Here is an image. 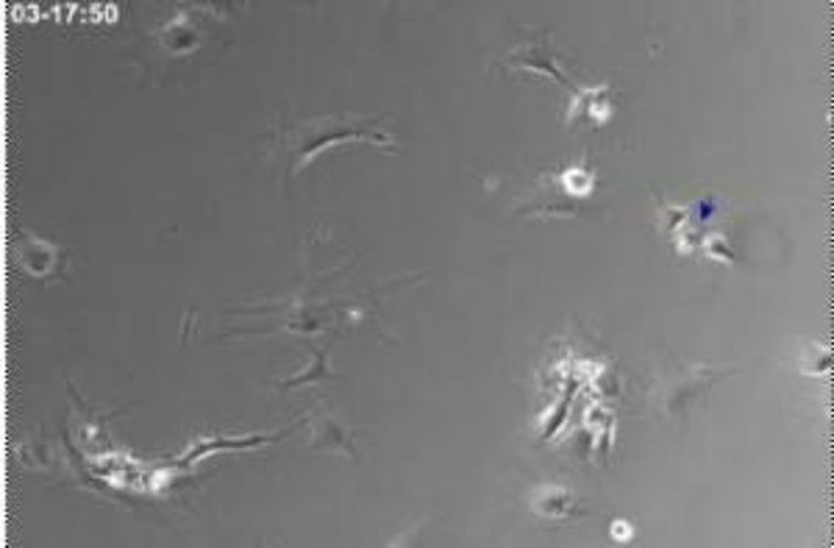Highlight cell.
I'll return each mask as SVG.
<instances>
[{"label":"cell","mask_w":834,"mask_h":548,"mask_svg":"<svg viewBox=\"0 0 834 548\" xmlns=\"http://www.w3.org/2000/svg\"><path fill=\"white\" fill-rule=\"evenodd\" d=\"M311 448L315 451H329V454H353V440L345 426L331 415H318L311 418Z\"/></svg>","instance_id":"7a4b0ae2"},{"label":"cell","mask_w":834,"mask_h":548,"mask_svg":"<svg viewBox=\"0 0 834 548\" xmlns=\"http://www.w3.org/2000/svg\"><path fill=\"white\" fill-rule=\"evenodd\" d=\"M723 376V371H712V368H688L684 373L670 379L662 387V404L665 413L670 415H688L693 402H699L701 395Z\"/></svg>","instance_id":"6da1fadb"}]
</instances>
